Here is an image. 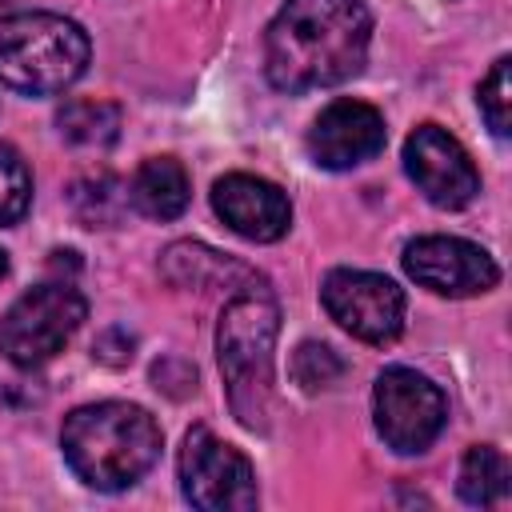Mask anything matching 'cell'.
<instances>
[{
  "mask_svg": "<svg viewBox=\"0 0 512 512\" xmlns=\"http://www.w3.org/2000/svg\"><path fill=\"white\" fill-rule=\"evenodd\" d=\"M68 204H72V212H76L80 224H88V228H112V224H120V216H124V208L132 200H128V184H120L116 176L100 172V176L76 180L68 188Z\"/></svg>",
  "mask_w": 512,
  "mask_h": 512,
  "instance_id": "e0dca14e",
  "label": "cell"
},
{
  "mask_svg": "<svg viewBox=\"0 0 512 512\" xmlns=\"http://www.w3.org/2000/svg\"><path fill=\"white\" fill-rule=\"evenodd\" d=\"M372 16L360 0H288L264 32V72L280 92L332 88L364 68Z\"/></svg>",
  "mask_w": 512,
  "mask_h": 512,
  "instance_id": "6da1fadb",
  "label": "cell"
},
{
  "mask_svg": "<svg viewBox=\"0 0 512 512\" xmlns=\"http://www.w3.org/2000/svg\"><path fill=\"white\" fill-rule=\"evenodd\" d=\"M476 100H480V116L488 120V128L496 136H508L512 132V60L508 56H500L492 64Z\"/></svg>",
  "mask_w": 512,
  "mask_h": 512,
  "instance_id": "d6986e66",
  "label": "cell"
},
{
  "mask_svg": "<svg viewBox=\"0 0 512 512\" xmlns=\"http://www.w3.org/2000/svg\"><path fill=\"white\" fill-rule=\"evenodd\" d=\"M56 128L72 148L104 152L120 136V108L112 100H68L56 112Z\"/></svg>",
  "mask_w": 512,
  "mask_h": 512,
  "instance_id": "9a60e30c",
  "label": "cell"
},
{
  "mask_svg": "<svg viewBox=\"0 0 512 512\" xmlns=\"http://www.w3.org/2000/svg\"><path fill=\"white\" fill-rule=\"evenodd\" d=\"M344 372V360L328 348V344H316V340H304L292 356V380L304 388V392H320L328 388L336 376Z\"/></svg>",
  "mask_w": 512,
  "mask_h": 512,
  "instance_id": "ffe728a7",
  "label": "cell"
},
{
  "mask_svg": "<svg viewBox=\"0 0 512 512\" xmlns=\"http://www.w3.org/2000/svg\"><path fill=\"white\" fill-rule=\"evenodd\" d=\"M280 332V308L268 288L248 284L236 292L216 328V360L228 384V404L236 420L252 432L268 428L272 416V348Z\"/></svg>",
  "mask_w": 512,
  "mask_h": 512,
  "instance_id": "3957f363",
  "label": "cell"
},
{
  "mask_svg": "<svg viewBox=\"0 0 512 512\" xmlns=\"http://www.w3.org/2000/svg\"><path fill=\"white\" fill-rule=\"evenodd\" d=\"M152 380H156V388H164L168 396H188V392H196V368L184 364V360H176V356L160 360V364L152 368Z\"/></svg>",
  "mask_w": 512,
  "mask_h": 512,
  "instance_id": "44dd1931",
  "label": "cell"
},
{
  "mask_svg": "<svg viewBox=\"0 0 512 512\" xmlns=\"http://www.w3.org/2000/svg\"><path fill=\"white\" fill-rule=\"evenodd\" d=\"M180 488L200 512H248L256 508V472L240 448L196 424L180 448Z\"/></svg>",
  "mask_w": 512,
  "mask_h": 512,
  "instance_id": "8992f818",
  "label": "cell"
},
{
  "mask_svg": "<svg viewBox=\"0 0 512 512\" xmlns=\"http://www.w3.org/2000/svg\"><path fill=\"white\" fill-rule=\"evenodd\" d=\"M404 272L436 296H480L496 288V260L460 236H420L404 248Z\"/></svg>",
  "mask_w": 512,
  "mask_h": 512,
  "instance_id": "30bf717a",
  "label": "cell"
},
{
  "mask_svg": "<svg viewBox=\"0 0 512 512\" xmlns=\"http://www.w3.org/2000/svg\"><path fill=\"white\" fill-rule=\"evenodd\" d=\"M512 488V468L504 460V452H496L492 444H476L464 452V464H460V480H456V492L464 504L472 508H492L508 496Z\"/></svg>",
  "mask_w": 512,
  "mask_h": 512,
  "instance_id": "2e32d148",
  "label": "cell"
},
{
  "mask_svg": "<svg viewBox=\"0 0 512 512\" xmlns=\"http://www.w3.org/2000/svg\"><path fill=\"white\" fill-rule=\"evenodd\" d=\"M88 68V36L56 12L0 16V84L24 96H52L76 84Z\"/></svg>",
  "mask_w": 512,
  "mask_h": 512,
  "instance_id": "277c9868",
  "label": "cell"
},
{
  "mask_svg": "<svg viewBox=\"0 0 512 512\" xmlns=\"http://www.w3.org/2000/svg\"><path fill=\"white\" fill-rule=\"evenodd\" d=\"M384 116L364 100H336L328 104L316 124L308 128V156L320 168L344 172L372 160L384 148Z\"/></svg>",
  "mask_w": 512,
  "mask_h": 512,
  "instance_id": "8fae6325",
  "label": "cell"
},
{
  "mask_svg": "<svg viewBox=\"0 0 512 512\" xmlns=\"http://www.w3.org/2000/svg\"><path fill=\"white\" fill-rule=\"evenodd\" d=\"M320 300L328 316L364 344H388L404 328V292L380 272L332 268L320 284Z\"/></svg>",
  "mask_w": 512,
  "mask_h": 512,
  "instance_id": "ba28073f",
  "label": "cell"
},
{
  "mask_svg": "<svg viewBox=\"0 0 512 512\" xmlns=\"http://www.w3.org/2000/svg\"><path fill=\"white\" fill-rule=\"evenodd\" d=\"M372 412L384 444L400 456H416L440 436L448 420V400L428 376L412 368H384L372 392Z\"/></svg>",
  "mask_w": 512,
  "mask_h": 512,
  "instance_id": "52a82bcc",
  "label": "cell"
},
{
  "mask_svg": "<svg viewBox=\"0 0 512 512\" xmlns=\"http://www.w3.org/2000/svg\"><path fill=\"white\" fill-rule=\"evenodd\" d=\"M8 276V252H0V280Z\"/></svg>",
  "mask_w": 512,
  "mask_h": 512,
  "instance_id": "7402d4cb",
  "label": "cell"
},
{
  "mask_svg": "<svg viewBox=\"0 0 512 512\" xmlns=\"http://www.w3.org/2000/svg\"><path fill=\"white\" fill-rule=\"evenodd\" d=\"M188 172L180 168V160L172 156H152L136 168L132 184H128V200L136 212H144L148 220H176L188 208Z\"/></svg>",
  "mask_w": 512,
  "mask_h": 512,
  "instance_id": "4fadbf2b",
  "label": "cell"
},
{
  "mask_svg": "<svg viewBox=\"0 0 512 512\" xmlns=\"http://www.w3.org/2000/svg\"><path fill=\"white\" fill-rule=\"evenodd\" d=\"M32 204V172L12 144H0V228L16 224Z\"/></svg>",
  "mask_w": 512,
  "mask_h": 512,
  "instance_id": "ac0fdd59",
  "label": "cell"
},
{
  "mask_svg": "<svg viewBox=\"0 0 512 512\" xmlns=\"http://www.w3.org/2000/svg\"><path fill=\"white\" fill-rule=\"evenodd\" d=\"M88 304L72 284H40L0 316V352L16 368H40L80 328Z\"/></svg>",
  "mask_w": 512,
  "mask_h": 512,
  "instance_id": "5b68a950",
  "label": "cell"
},
{
  "mask_svg": "<svg viewBox=\"0 0 512 512\" xmlns=\"http://www.w3.org/2000/svg\"><path fill=\"white\" fill-rule=\"evenodd\" d=\"M404 168L412 184L424 192L428 204L436 208H464L480 192V172L460 148L456 136H448L440 124H420L404 140Z\"/></svg>",
  "mask_w": 512,
  "mask_h": 512,
  "instance_id": "9c48e42d",
  "label": "cell"
},
{
  "mask_svg": "<svg viewBox=\"0 0 512 512\" xmlns=\"http://www.w3.org/2000/svg\"><path fill=\"white\" fill-rule=\"evenodd\" d=\"M212 208L216 216L244 240H256V244H272L288 232L292 224V208H288V196L260 180V176H248V172H228L212 184Z\"/></svg>",
  "mask_w": 512,
  "mask_h": 512,
  "instance_id": "7c38bea8",
  "label": "cell"
},
{
  "mask_svg": "<svg viewBox=\"0 0 512 512\" xmlns=\"http://www.w3.org/2000/svg\"><path fill=\"white\" fill-rule=\"evenodd\" d=\"M60 448L68 468L96 492L136 484L160 456V424L124 400L84 404L64 420Z\"/></svg>",
  "mask_w": 512,
  "mask_h": 512,
  "instance_id": "7a4b0ae2",
  "label": "cell"
},
{
  "mask_svg": "<svg viewBox=\"0 0 512 512\" xmlns=\"http://www.w3.org/2000/svg\"><path fill=\"white\" fill-rule=\"evenodd\" d=\"M160 272L168 276V284L176 288H236L232 280H256L252 268L212 252L208 244H196V240H180V244H168L164 256H160Z\"/></svg>",
  "mask_w": 512,
  "mask_h": 512,
  "instance_id": "5bb4252c",
  "label": "cell"
}]
</instances>
